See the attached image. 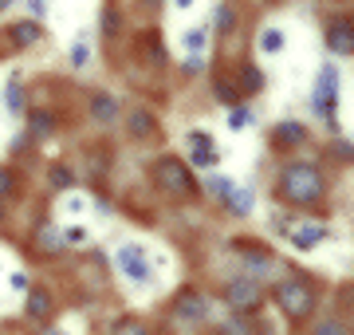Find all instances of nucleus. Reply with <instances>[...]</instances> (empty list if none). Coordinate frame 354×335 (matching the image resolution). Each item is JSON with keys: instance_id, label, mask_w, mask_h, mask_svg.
Segmentation results:
<instances>
[{"instance_id": "nucleus-11", "label": "nucleus", "mask_w": 354, "mask_h": 335, "mask_svg": "<svg viewBox=\"0 0 354 335\" xmlns=\"http://www.w3.org/2000/svg\"><path fill=\"white\" fill-rule=\"evenodd\" d=\"M193 146V166L201 170H213L216 162H221V150H216V142L209 130H189V138H185Z\"/></svg>"}, {"instance_id": "nucleus-22", "label": "nucleus", "mask_w": 354, "mask_h": 335, "mask_svg": "<svg viewBox=\"0 0 354 335\" xmlns=\"http://www.w3.org/2000/svg\"><path fill=\"white\" fill-rule=\"evenodd\" d=\"M67 60H71V67H79V71L91 64V36H87V32H79V36L71 39V48H67Z\"/></svg>"}, {"instance_id": "nucleus-18", "label": "nucleus", "mask_w": 354, "mask_h": 335, "mask_svg": "<svg viewBox=\"0 0 354 335\" xmlns=\"http://www.w3.org/2000/svg\"><path fill=\"white\" fill-rule=\"evenodd\" d=\"M256 48H260L264 55H283V48H288V36H283L276 24H268V28H260V36H256Z\"/></svg>"}, {"instance_id": "nucleus-37", "label": "nucleus", "mask_w": 354, "mask_h": 335, "mask_svg": "<svg viewBox=\"0 0 354 335\" xmlns=\"http://www.w3.org/2000/svg\"><path fill=\"white\" fill-rule=\"evenodd\" d=\"M181 71H185V75H197V71H205V55H189V60L181 64Z\"/></svg>"}, {"instance_id": "nucleus-21", "label": "nucleus", "mask_w": 354, "mask_h": 335, "mask_svg": "<svg viewBox=\"0 0 354 335\" xmlns=\"http://www.w3.org/2000/svg\"><path fill=\"white\" fill-rule=\"evenodd\" d=\"M24 296H28V304H24L28 316H32V320H48L51 316V296L48 292H44V288H28Z\"/></svg>"}, {"instance_id": "nucleus-20", "label": "nucleus", "mask_w": 354, "mask_h": 335, "mask_svg": "<svg viewBox=\"0 0 354 335\" xmlns=\"http://www.w3.org/2000/svg\"><path fill=\"white\" fill-rule=\"evenodd\" d=\"M225 206L232 209L236 217H248V213H252V206H256V194H252V190H248V185H241V190L232 185V194L225 197Z\"/></svg>"}, {"instance_id": "nucleus-7", "label": "nucleus", "mask_w": 354, "mask_h": 335, "mask_svg": "<svg viewBox=\"0 0 354 335\" xmlns=\"http://www.w3.org/2000/svg\"><path fill=\"white\" fill-rule=\"evenodd\" d=\"M225 304L232 311H252L256 304H260V284H256L252 276H232V280L225 284Z\"/></svg>"}, {"instance_id": "nucleus-41", "label": "nucleus", "mask_w": 354, "mask_h": 335, "mask_svg": "<svg viewBox=\"0 0 354 335\" xmlns=\"http://www.w3.org/2000/svg\"><path fill=\"white\" fill-rule=\"evenodd\" d=\"M16 0H0V12H8V8H12Z\"/></svg>"}, {"instance_id": "nucleus-43", "label": "nucleus", "mask_w": 354, "mask_h": 335, "mask_svg": "<svg viewBox=\"0 0 354 335\" xmlns=\"http://www.w3.org/2000/svg\"><path fill=\"white\" fill-rule=\"evenodd\" d=\"M174 4H177V8H189L193 0H174Z\"/></svg>"}, {"instance_id": "nucleus-17", "label": "nucleus", "mask_w": 354, "mask_h": 335, "mask_svg": "<svg viewBox=\"0 0 354 335\" xmlns=\"http://www.w3.org/2000/svg\"><path fill=\"white\" fill-rule=\"evenodd\" d=\"M36 248L39 253H44V257H59V253H64V233L55 229V225H39L36 229Z\"/></svg>"}, {"instance_id": "nucleus-1", "label": "nucleus", "mask_w": 354, "mask_h": 335, "mask_svg": "<svg viewBox=\"0 0 354 335\" xmlns=\"http://www.w3.org/2000/svg\"><path fill=\"white\" fill-rule=\"evenodd\" d=\"M279 194L288 197L291 206H299V209L323 201V194H327L323 170H319L315 162H288L283 174H279Z\"/></svg>"}, {"instance_id": "nucleus-27", "label": "nucleus", "mask_w": 354, "mask_h": 335, "mask_svg": "<svg viewBox=\"0 0 354 335\" xmlns=\"http://www.w3.org/2000/svg\"><path fill=\"white\" fill-rule=\"evenodd\" d=\"M252 107H244V103H236V107H228V118H225V123H228V130H248V127H252Z\"/></svg>"}, {"instance_id": "nucleus-32", "label": "nucleus", "mask_w": 354, "mask_h": 335, "mask_svg": "<svg viewBox=\"0 0 354 335\" xmlns=\"http://www.w3.org/2000/svg\"><path fill=\"white\" fill-rule=\"evenodd\" d=\"M118 28H122V16H118V8H111V4H106V8H102V36L111 39V36H118Z\"/></svg>"}, {"instance_id": "nucleus-8", "label": "nucleus", "mask_w": 354, "mask_h": 335, "mask_svg": "<svg viewBox=\"0 0 354 335\" xmlns=\"http://www.w3.org/2000/svg\"><path fill=\"white\" fill-rule=\"evenodd\" d=\"M236 245V257L244 260V276H252V280H260V276H268L272 272V253L268 248H256V241H232Z\"/></svg>"}, {"instance_id": "nucleus-2", "label": "nucleus", "mask_w": 354, "mask_h": 335, "mask_svg": "<svg viewBox=\"0 0 354 335\" xmlns=\"http://www.w3.org/2000/svg\"><path fill=\"white\" fill-rule=\"evenodd\" d=\"M311 107H315V115L323 118L330 130H339V118H335V111H339V67L335 64L319 67L315 91H311Z\"/></svg>"}, {"instance_id": "nucleus-42", "label": "nucleus", "mask_w": 354, "mask_h": 335, "mask_svg": "<svg viewBox=\"0 0 354 335\" xmlns=\"http://www.w3.org/2000/svg\"><path fill=\"white\" fill-rule=\"evenodd\" d=\"M44 335H67V332H64V327H48Z\"/></svg>"}, {"instance_id": "nucleus-5", "label": "nucleus", "mask_w": 354, "mask_h": 335, "mask_svg": "<svg viewBox=\"0 0 354 335\" xmlns=\"http://www.w3.org/2000/svg\"><path fill=\"white\" fill-rule=\"evenodd\" d=\"M276 304L288 311L291 320H299L307 311L315 308V292H311V284L299 280V276H288V280L276 284Z\"/></svg>"}, {"instance_id": "nucleus-38", "label": "nucleus", "mask_w": 354, "mask_h": 335, "mask_svg": "<svg viewBox=\"0 0 354 335\" xmlns=\"http://www.w3.org/2000/svg\"><path fill=\"white\" fill-rule=\"evenodd\" d=\"M28 12L36 16V20L39 16H48V0H28Z\"/></svg>"}, {"instance_id": "nucleus-16", "label": "nucleus", "mask_w": 354, "mask_h": 335, "mask_svg": "<svg viewBox=\"0 0 354 335\" xmlns=\"http://www.w3.org/2000/svg\"><path fill=\"white\" fill-rule=\"evenodd\" d=\"M28 130H24V134H28V138H32V142H44V138H48V134H51V130H55V115H51V111H39V107H28Z\"/></svg>"}, {"instance_id": "nucleus-44", "label": "nucleus", "mask_w": 354, "mask_h": 335, "mask_svg": "<svg viewBox=\"0 0 354 335\" xmlns=\"http://www.w3.org/2000/svg\"><path fill=\"white\" fill-rule=\"evenodd\" d=\"M0 221H4V201H0Z\"/></svg>"}, {"instance_id": "nucleus-6", "label": "nucleus", "mask_w": 354, "mask_h": 335, "mask_svg": "<svg viewBox=\"0 0 354 335\" xmlns=\"http://www.w3.org/2000/svg\"><path fill=\"white\" fill-rule=\"evenodd\" d=\"M323 39H327L330 55H354V20L351 16H327Z\"/></svg>"}, {"instance_id": "nucleus-31", "label": "nucleus", "mask_w": 354, "mask_h": 335, "mask_svg": "<svg viewBox=\"0 0 354 335\" xmlns=\"http://www.w3.org/2000/svg\"><path fill=\"white\" fill-rule=\"evenodd\" d=\"M64 245L67 248H87L91 245V233L83 229V225H71V229H64Z\"/></svg>"}, {"instance_id": "nucleus-36", "label": "nucleus", "mask_w": 354, "mask_h": 335, "mask_svg": "<svg viewBox=\"0 0 354 335\" xmlns=\"http://www.w3.org/2000/svg\"><path fill=\"white\" fill-rule=\"evenodd\" d=\"M16 190V174L8 166H0V197H8Z\"/></svg>"}, {"instance_id": "nucleus-19", "label": "nucleus", "mask_w": 354, "mask_h": 335, "mask_svg": "<svg viewBox=\"0 0 354 335\" xmlns=\"http://www.w3.org/2000/svg\"><path fill=\"white\" fill-rule=\"evenodd\" d=\"M236 87H241V95H260V91H264V75H260V67H256V64H241V71H236Z\"/></svg>"}, {"instance_id": "nucleus-14", "label": "nucleus", "mask_w": 354, "mask_h": 335, "mask_svg": "<svg viewBox=\"0 0 354 335\" xmlns=\"http://www.w3.org/2000/svg\"><path fill=\"white\" fill-rule=\"evenodd\" d=\"M0 103H4V115L8 118H24L28 115V87L12 75L4 83V91H0Z\"/></svg>"}, {"instance_id": "nucleus-45", "label": "nucleus", "mask_w": 354, "mask_h": 335, "mask_svg": "<svg viewBox=\"0 0 354 335\" xmlns=\"http://www.w3.org/2000/svg\"><path fill=\"white\" fill-rule=\"evenodd\" d=\"M0 276H4V264H0Z\"/></svg>"}, {"instance_id": "nucleus-34", "label": "nucleus", "mask_w": 354, "mask_h": 335, "mask_svg": "<svg viewBox=\"0 0 354 335\" xmlns=\"http://www.w3.org/2000/svg\"><path fill=\"white\" fill-rule=\"evenodd\" d=\"M64 209L71 213V217H79V213H87V209H91V197L87 194H67L64 197Z\"/></svg>"}, {"instance_id": "nucleus-35", "label": "nucleus", "mask_w": 354, "mask_h": 335, "mask_svg": "<svg viewBox=\"0 0 354 335\" xmlns=\"http://www.w3.org/2000/svg\"><path fill=\"white\" fill-rule=\"evenodd\" d=\"M114 335H150V332H146L138 320H118L114 323Z\"/></svg>"}, {"instance_id": "nucleus-30", "label": "nucleus", "mask_w": 354, "mask_h": 335, "mask_svg": "<svg viewBox=\"0 0 354 335\" xmlns=\"http://www.w3.org/2000/svg\"><path fill=\"white\" fill-rule=\"evenodd\" d=\"M48 181L55 185V190H71V185H75V174H71L67 166H59V162H55V166L48 170Z\"/></svg>"}, {"instance_id": "nucleus-13", "label": "nucleus", "mask_w": 354, "mask_h": 335, "mask_svg": "<svg viewBox=\"0 0 354 335\" xmlns=\"http://www.w3.org/2000/svg\"><path fill=\"white\" fill-rule=\"evenodd\" d=\"M91 123H99V127H114L118 123V115H122V103L114 99L111 91H95L91 95Z\"/></svg>"}, {"instance_id": "nucleus-23", "label": "nucleus", "mask_w": 354, "mask_h": 335, "mask_svg": "<svg viewBox=\"0 0 354 335\" xmlns=\"http://www.w3.org/2000/svg\"><path fill=\"white\" fill-rule=\"evenodd\" d=\"M130 123H127V130H130V138H146V134H153V115L150 111H142V107H134L130 111Z\"/></svg>"}, {"instance_id": "nucleus-40", "label": "nucleus", "mask_w": 354, "mask_h": 335, "mask_svg": "<svg viewBox=\"0 0 354 335\" xmlns=\"http://www.w3.org/2000/svg\"><path fill=\"white\" fill-rule=\"evenodd\" d=\"M142 4H146V8H162L165 0H142Z\"/></svg>"}, {"instance_id": "nucleus-3", "label": "nucleus", "mask_w": 354, "mask_h": 335, "mask_svg": "<svg viewBox=\"0 0 354 335\" xmlns=\"http://www.w3.org/2000/svg\"><path fill=\"white\" fill-rule=\"evenodd\" d=\"M114 269L122 272L134 288H150L153 276H158L153 264H150V253H146L142 245H118L114 248Z\"/></svg>"}, {"instance_id": "nucleus-4", "label": "nucleus", "mask_w": 354, "mask_h": 335, "mask_svg": "<svg viewBox=\"0 0 354 335\" xmlns=\"http://www.w3.org/2000/svg\"><path fill=\"white\" fill-rule=\"evenodd\" d=\"M153 181L162 185L165 194H177L185 197L197 190V178H193V170L181 162V158H158V166H153Z\"/></svg>"}, {"instance_id": "nucleus-10", "label": "nucleus", "mask_w": 354, "mask_h": 335, "mask_svg": "<svg viewBox=\"0 0 354 335\" xmlns=\"http://www.w3.org/2000/svg\"><path fill=\"white\" fill-rule=\"evenodd\" d=\"M283 237H288V245H291V248H299V253H311V248H319V245H323V241L330 237V229H327V225H315V221H299V225H291Z\"/></svg>"}, {"instance_id": "nucleus-29", "label": "nucleus", "mask_w": 354, "mask_h": 335, "mask_svg": "<svg viewBox=\"0 0 354 335\" xmlns=\"http://www.w3.org/2000/svg\"><path fill=\"white\" fill-rule=\"evenodd\" d=\"M232 185H236V181L225 178V174H205V190H209L213 197H221V201H225V197L232 194Z\"/></svg>"}, {"instance_id": "nucleus-26", "label": "nucleus", "mask_w": 354, "mask_h": 335, "mask_svg": "<svg viewBox=\"0 0 354 335\" xmlns=\"http://www.w3.org/2000/svg\"><path fill=\"white\" fill-rule=\"evenodd\" d=\"M221 335H256V327L248 323V311H232L221 327Z\"/></svg>"}, {"instance_id": "nucleus-33", "label": "nucleus", "mask_w": 354, "mask_h": 335, "mask_svg": "<svg viewBox=\"0 0 354 335\" xmlns=\"http://www.w3.org/2000/svg\"><path fill=\"white\" fill-rule=\"evenodd\" d=\"M4 284H8V292H20L24 296L28 288H32V276L24 269H16V272H4Z\"/></svg>"}, {"instance_id": "nucleus-9", "label": "nucleus", "mask_w": 354, "mask_h": 335, "mask_svg": "<svg viewBox=\"0 0 354 335\" xmlns=\"http://www.w3.org/2000/svg\"><path fill=\"white\" fill-rule=\"evenodd\" d=\"M209 296H201V292H193V288H185L181 296L174 300V316L181 323H205L209 320Z\"/></svg>"}, {"instance_id": "nucleus-39", "label": "nucleus", "mask_w": 354, "mask_h": 335, "mask_svg": "<svg viewBox=\"0 0 354 335\" xmlns=\"http://www.w3.org/2000/svg\"><path fill=\"white\" fill-rule=\"evenodd\" d=\"M315 335H346V332H342V323H319Z\"/></svg>"}, {"instance_id": "nucleus-24", "label": "nucleus", "mask_w": 354, "mask_h": 335, "mask_svg": "<svg viewBox=\"0 0 354 335\" xmlns=\"http://www.w3.org/2000/svg\"><path fill=\"white\" fill-rule=\"evenodd\" d=\"M213 95H216L225 107H236V103H241V87H236L232 79H225V75H213Z\"/></svg>"}, {"instance_id": "nucleus-28", "label": "nucleus", "mask_w": 354, "mask_h": 335, "mask_svg": "<svg viewBox=\"0 0 354 335\" xmlns=\"http://www.w3.org/2000/svg\"><path fill=\"white\" fill-rule=\"evenodd\" d=\"M213 24H216L221 36H232V32H236V8H232V4H221L216 16H213Z\"/></svg>"}, {"instance_id": "nucleus-15", "label": "nucleus", "mask_w": 354, "mask_h": 335, "mask_svg": "<svg viewBox=\"0 0 354 335\" xmlns=\"http://www.w3.org/2000/svg\"><path fill=\"white\" fill-rule=\"evenodd\" d=\"M304 138H307V127L299 118H283V123L272 127V146H276V150H295Z\"/></svg>"}, {"instance_id": "nucleus-25", "label": "nucleus", "mask_w": 354, "mask_h": 335, "mask_svg": "<svg viewBox=\"0 0 354 335\" xmlns=\"http://www.w3.org/2000/svg\"><path fill=\"white\" fill-rule=\"evenodd\" d=\"M209 36H213V32H209V24H197V28H189V32L181 36V44H185V52H189V55H201L205 44H209Z\"/></svg>"}, {"instance_id": "nucleus-12", "label": "nucleus", "mask_w": 354, "mask_h": 335, "mask_svg": "<svg viewBox=\"0 0 354 335\" xmlns=\"http://www.w3.org/2000/svg\"><path fill=\"white\" fill-rule=\"evenodd\" d=\"M39 39H44V24L36 16H20V20L8 24V44L12 48H36Z\"/></svg>"}]
</instances>
